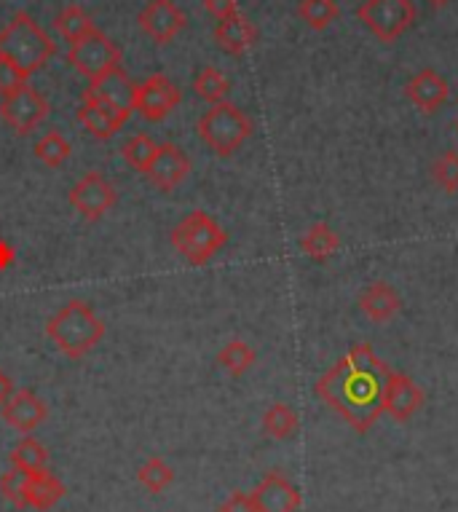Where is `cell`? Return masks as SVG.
Wrapping results in <instances>:
<instances>
[{"mask_svg": "<svg viewBox=\"0 0 458 512\" xmlns=\"http://www.w3.org/2000/svg\"><path fill=\"white\" fill-rule=\"evenodd\" d=\"M263 432L274 440H287L298 432V413L290 405L276 403L263 413Z\"/></svg>", "mask_w": 458, "mask_h": 512, "instance_id": "26", "label": "cell"}, {"mask_svg": "<svg viewBox=\"0 0 458 512\" xmlns=\"http://www.w3.org/2000/svg\"><path fill=\"white\" fill-rule=\"evenodd\" d=\"M434 183L445 188L448 194H456L458 191V153L456 151H445L440 159L434 161L432 167Z\"/></svg>", "mask_w": 458, "mask_h": 512, "instance_id": "33", "label": "cell"}, {"mask_svg": "<svg viewBox=\"0 0 458 512\" xmlns=\"http://www.w3.org/2000/svg\"><path fill=\"white\" fill-rule=\"evenodd\" d=\"M456 129H458V121H456Z\"/></svg>", "mask_w": 458, "mask_h": 512, "instance_id": "40", "label": "cell"}, {"mask_svg": "<svg viewBox=\"0 0 458 512\" xmlns=\"http://www.w3.org/2000/svg\"><path fill=\"white\" fill-rule=\"evenodd\" d=\"M255 360H258L255 349H252L247 341H239V338L228 341V344L220 349V354H217V362H220L231 376H244V373L255 365Z\"/></svg>", "mask_w": 458, "mask_h": 512, "instance_id": "25", "label": "cell"}, {"mask_svg": "<svg viewBox=\"0 0 458 512\" xmlns=\"http://www.w3.org/2000/svg\"><path fill=\"white\" fill-rule=\"evenodd\" d=\"M67 62L73 65L78 73L89 81H97L100 76H105L108 70L118 68L121 65V49L116 43L110 41L108 35L94 27L92 33L75 41L67 51Z\"/></svg>", "mask_w": 458, "mask_h": 512, "instance_id": "8", "label": "cell"}, {"mask_svg": "<svg viewBox=\"0 0 458 512\" xmlns=\"http://www.w3.org/2000/svg\"><path fill=\"white\" fill-rule=\"evenodd\" d=\"M27 73L17 68V65H11L6 59H0V97L6 100L11 94H17L19 89H25L27 86Z\"/></svg>", "mask_w": 458, "mask_h": 512, "instance_id": "34", "label": "cell"}, {"mask_svg": "<svg viewBox=\"0 0 458 512\" xmlns=\"http://www.w3.org/2000/svg\"><path fill=\"white\" fill-rule=\"evenodd\" d=\"M250 496L255 512H298L303 502L298 488L292 486L290 478H284L282 472H268Z\"/></svg>", "mask_w": 458, "mask_h": 512, "instance_id": "16", "label": "cell"}, {"mask_svg": "<svg viewBox=\"0 0 458 512\" xmlns=\"http://www.w3.org/2000/svg\"><path fill=\"white\" fill-rule=\"evenodd\" d=\"M54 30H57L65 41L75 43L92 33L94 22L92 17L78 6V3H70V6H65V9L59 11L57 17H54Z\"/></svg>", "mask_w": 458, "mask_h": 512, "instance_id": "23", "label": "cell"}, {"mask_svg": "<svg viewBox=\"0 0 458 512\" xmlns=\"http://www.w3.org/2000/svg\"><path fill=\"white\" fill-rule=\"evenodd\" d=\"M381 403H384V413H389L394 421H408L424 405V392H421V387L413 378L389 368L384 378V397H381Z\"/></svg>", "mask_w": 458, "mask_h": 512, "instance_id": "13", "label": "cell"}, {"mask_svg": "<svg viewBox=\"0 0 458 512\" xmlns=\"http://www.w3.org/2000/svg\"><path fill=\"white\" fill-rule=\"evenodd\" d=\"M3 421L19 435H33L43 421L49 419V405L35 395L33 389H14V395L3 403Z\"/></svg>", "mask_w": 458, "mask_h": 512, "instance_id": "14", "label": "cell"}, {"mask_svg": "<svg viewBox=\"0 0 458 512\" xmlns=\"http://www.w3.org/2000/svg\"><path fill=\"white\" fill-rule=\"evenodd\" d=\"M11 467L14 470H22L27 475H35V472H43L49 467V451L41 440L35 437H22L14 448H11Z\"/></svg>", "mask_w": 458, "mask_h": 512, "instance_id": "21", "label": "cell"}, {"mask_svg": "<svg viewBox=\"0 0 458 512\" xmlns=\"http://www.w3.org/2000/svg\"><path fill=\"white\" fill-rule=\"evenodd\" d=\"M201 143L207 145L209 151H215L217 156H234L247 140L252 137V121L242 108H236L234 102H217L199 118Z\"/></svg>", "mask_w": 458, "mask_h": 512, "instance_id": "4", "label": "cell"}, {"mask_svg": "<svg viewBox=\"0 0 458 512\" xmlns=\"http://www.w3.org/2000/svg\"><path fill=\"white\" fill-rule=\"evenodd\" d=\"M191 172V159L185 156L183 148H177L172 143L159 145V151L150 161V167L145 169V177H148L150 183L156 185L159 191L169 194V191H175L177 185L185 183V177Z\"/></svg>", "mask_w": 458, "mask_h": 512, "instance_id": "15", "label": "cell"}, {"mask_svg": "<svg viewBox=\"0 0 458 512\" xmlns=\"http://www.w3.org/2000/svg\"><path fill=\"white\" fill-rule=\"evenodd\" d=\"M193 89H196V94H199L201 100L217 105V102H225V97L231 94V81L225 78L223 70L204 68L199 76H196V81H193Z\"/></svg>", "mask_w": 458, "mask_h": 512, "instance_id": "28", "label": "cell"}, {"mask_svg": "<svg viewBox=\"0 0 458 512\" xmlns=\"http://www.w3.org/2000/svg\"><path fill=\"white\" fill-rule=\"evenodd\" d=\"M357 17L365 22L367 30L378 41L394 43L413 27L418 11L413 0H365L359 6Z\"/></svg>", "mask_w": 458, "mask_h": 512, "instance_id": "7", "label": "cell"}, {"mask_svg": "<svg viewBox=\"0 0 458 512\" xmlns=\"http://www.w3.org/2000/svg\"><path fill=\"white\" fill-rule=\"evenodd\" d=\"M215 41L225 54L242 57L244 51H250L258 43V30H255L250 19L242 17V14H234V17L223 19L215 27Z\"/></svg>", "mask_w": 458, "mask_h": 512, "instance_id": "18", "label": "cell"}, {"mask_svg": "<svg viewBox=\"0 0 458 512\" xmlns=\"http://www.w3.org/2000/svg\"><path fill=\"white\" fill-rule=\"evenodd\" d=\"M137 480L148 494H164L175 483V470L161 456H150L148 462L137 470Z\"/></svg>", "mask_w": 458, "mask_h": 512, "instance_id": "24", "label": "cell"}, {"mask_svg": "<svg viewBox=\"0 0 458 512\" xmlns=\"http://www.w3.org/2000/svg\"><path fill=\"white\" fill-rule=\"evenodd\" d=\"M78 121H81V126H86L97 140H110V137L121 129V126H118L116 121H110L97 105H92V102L86 100L81 102V108H78Z\"/></svg>", "mask_w": 458, "mask_h": 512, "instance_id": "31", "label": "cell"}, {"mask_svg": "<svg viewBox=\"0 0 458 512\" xmlns=\"http://www.w3.org/2000/svg\"><path fill=\"white\" fill-rule=\"evenodd\" d=\"M156 151H159V143H156V140H150L148 135H134L124 143L121 156H124V161L129 167H134L137 172L145 175V169L150 167V161H153Z\"/></svg>", "mask_w": 458, "mask_h": 512, "instance_id": "30", "label": "cell"}, {"mask_svg": "<svg viewBox=\"0 0 458 512\" xmlns=\"http://www.w3.org/2000/svg\"><path fill=\"white\" fill-rule=\"evenodd\" d=\"M180 102H183L180 86L172 84V78H167L164 73H156V76L145 78V81L137 86L134 110H137L145 121H150V124H159V121H164Z\"/></svg>", "mask_w": 458, "mask_h": 512, "instance_id": "10", "label": "cell"}, {"mask_svg": "<svg viewBox=\"0 0 458 512\" xmlns=\"http://www.w3.org/2000/svg\"><path fill=\"white\" fill-rule=\"evenodd\" d=\"M14 261H17V250H14L6 239H0V271L11 269Z\"/></svg>", "mask_w": 458, "mask_h": 512, "instance_id": "37", "label": "cell"}, {"mask_svg": "<svg viewBox=\"0 0 458 512\" xmlns=\"http://www.w3.org/2000/svg\"><path fill=\"white\" fill-rule=\"evenodd\" d=\"M450 0H429V6H434V9H442V6H448Z\"/></svg>", "mask_w": 458, "mask_h": 512, "instance_id": "39", "label": "cell"}, {"mask_svg": "<svg viewBox=\"0 0 458 512\" xmlns=\"http://www.w3.org/2000/svg\"><path fill=\"white\" fill-rule=\"evenodd\" d=\"M386 373L389 365L373 352V346L357 344L319 378L317 395L343 416L346 424L357 432H367L384 413L381 397Z\"/></svg>", "mask_w": 458, "mask_h": 512, "instance_id": "1", "label": "cell"}, {"mask_svg": "<svg viewBox=\"0 0 458 512\" xmlns=\"http://www.w3.org/2000/svg\"><path fill=\"white\" fill-rule=\"evenodd\" d=\"M137 25L150 41L156 43H169L172 38L183 33L188 19H185L183 9L172 3V0H150L148 6L140 11Z\"/></svg>", "mask_w": 458, "mask_h": 512, "instance_id": "12", "label": "cell"}, {"mask_svg": "<svg viewBox=\"0 0 458 512\" xmlns=\"http://www.w3.org/2000/svg\"><path fill=\"white\" fill-rule=\"evenodd\" d=\"M400 306V295L389 282H373L365 293L359 295V309L365 311V317L373 319V322H389L392 317H397Z\"/></svg>", "mask_w": 458, "mask_h": 512, "instance_id": "19", "label": "cell"}, {"mask_svg": "<svg viewBox=\"0 0 458 512\" xmlns=\"http://www.w3.org/2000/svg\"><path fill=\"white\" fill-rule=\"evenodd\" d=\"M46 336L67 360H84L105 338V322L86 301H70L46 322Z\"/></svg>", "mask_w": 458, "mask_h": 512, "instance_id": "2", "label": "cell"}, {"mask_svg": "<svg viewBox=\"0 0 458 512\" xmlns=\"http://www.w3.org/2000/svg\"><path fill=\"white\" fill-rule=\"evenodd\" d=\"M204 9H207L209 17L223 22V19L239 14V0H204Z\"/></svg>", "mask_w": 458, "mask_h": 512, "instance_id": "35", "label": "cell"}, {"mask_svg": "<svg viewBox=\"0 0 458 512\" xmlns=\"http://www.w3.org/2000/svg\"><path fill=\"white\" fill-rule=\"evenodd\" d=\"M169 242L191 266H207L217 252L225 247L228 234H225V228L217 220L209 218L207 212L193 210L191 215H185L172 228Z\"/></svg>", "mask_w": 458, "mask_h": 512, "instance_id": "5", "label": "cell"}, {"mask_svg": "<svg viewBox=\"0 0 458 512\" xmlns=\"http://www.w3.org/2000/svg\"><path fill=\"white\" fill-rule=\"evenodd\" d=\"M35 156L46 164V167H62L67 159H70V153H73V145L67 143L65 137L59 135V132H49V135H43L35 140Z\"/></svg>", "mask_w": 458, "mask_h": 512, "instance_id": "29", "label": "cell"}, {"mask_svg": "<svg viewBox=\"0 0 458 512\" xmlns=\"http://www.w3.org/2000/svg\"><path fill=\"white\" fill-rule=\"evenodd\" d=\"M65 494V483L57 475H51L49 470L35 472V475H30V483H27V507L38 512H49L65 499Z\"/></svg>", "mask_w": 458, "mask_h": 512, "instance_id": "20", "label": "cell"}, {"mask_svg": "<svg viewBox=\"0 0 458 512\" xmlns=\"http://www.w3.org/2000/svg\"><path fill=\"white\" fill-rule=\"evenodd\" d=\"M220 512H255V504H252V496L244 494V491H234L223 504H220Z\"/></svg>", "mask_w": 458, "mask_h": 512, "instance_id": "36", "label": "cell"}, {"mask_svg": "<svg viewBox=\"0 0 458 512\" xmlns=\"http://www.w3.org/2000/svg\"><path fill=\"white\" fill-rule=\"evenodd\" d=\"M341 9H338V3L335 0H300L298 6V17L311 27V30H327V27L333 25L335 19H338Z\"/></svg>", "mask_w": 458, "mask_h": 512, "instance_id": "27", "label": "cell"}, {"mask_svg": "<svg viewBox=\"0 0 458 512\" xmlns=\"http://www.w3.org/2000/svg\"><path fill=\"white\" fill-rule=\"evenodd\" d=\"M84 100L97 105L110 121H116L118 126H124L134 110L137 84H134L132 78L124 73V68L118 65V68L108 70L105 76L97 78V81H89V89L84 92Z\"/></svg>", "mask_w": 458, "mask_h": 512, "instance_id": "6", "label": "cell"}, {"mask_svg": "<svg viewBox=\"0 0 458 512\" xmlns=\"http://www.w3.org/2000/svg\"><path fill=\"white\" fill-rule=\"evenodd\" d=\"M57 54V43L35 22L27 11H19L9 25L0 30V59L17 65L22 73L33 76Z\"/></svg>", "mask_w": 458, "mask_h": 512, "instance_id": "3", "label": "cell"}, {"mask_svg": "<svg viewBox=\"0 0 458 512\" xmlns=\"http://www.w3.org/2000/svg\"><path fill=\"white\" fill-rule=\"evenodd\" d=\"M27 483H30V475L11 467V470L0 478V496L22 510V507H27Z\"/></svg>", "mask_w": 458, "mask_h": 512, "instance_id": "32", "label": "cell"}, {"mask_svg": "<svg viewBox=\"0 0 458 512\" xmlns=\"http://www.w3.org/2000/svg\"><path fill=\"white\" fill-rule=\"evenodd\" d=\"M11 395H14V381H11L9 373L0 370V408H3V403H6Z\"/></svg>", "mask_w": 458, "mask_h": 512, "instance_id": "38", "label": "cell"}, {"mask_svg": "<svg viewBox=\"0 0 458 512\" xmlns=\"http://www.w3.org/2000/svg\"><path fill=\"white\" fill-rule=\"evenodd\" d=\"M49 116V100L38 89L25 86L17 94H11L0 102V118L17 132V135H30Z\"/></svg>", "mask_w": 458, "mask_h": 512, "instance_id": "11", "label": "cell"}, {"mask_svg": "<svg viewBox=\"0 0 458 512\" xmlns=\"http://www.w3.org/2000/svg\"><path fill=\"white\" fill-rule=\"evenodd\" d=\"M405 97H408L421 113H434L440 105L448 102L450 86L437 70L426 68L421 70V73H416V76L405 84Z\"/></svg>", "mask_w": 458, "mask_h": 512, "instance_id": "17", "label": "cell"}, {"mask_svg": "<svg viewBox=\"0 0 458 512\" xmlns=\"http://www.w3.org/2000/svg\"><path fill=\"white\" fill-rule=\"evenodd\" d=\"M338 247H341V239H338V234L327 223H314L303 234V239H300V250L306 252L309 258H314V261H327Z\"/></svg>", "mask_w": 458, "mask_h": 512, "instance_id": "22", "label": "cell"}, {"mask_svg": "<svg viewBox=\"0 0 458 512\" xmlns=\"http://www.w3.org/2000/svg\"><path fill=\"white\" fill-rule=\"evenodd\" d=\"M67 199L81 218L100 220L102 215H108V210L116 207L118 194L116 185L110 183L102 172H89L70 188Z\"/></svg>", "mask_w": 458, "mask_h": 512, "instance_id": "9", "label": "cell"}]
</instances>
